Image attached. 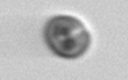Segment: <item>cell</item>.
Segmentation results:
<instances>
[{
	"label": "cell",
	"mask_w": 128,
	"mask_h": 80,
	"mask_svg": "<svg viewBox=\"0 0 128 80\" xmlns=\"http://www.w3.org/2000/svg\"><path fill=\"white\" fill-rule=\"evenodd\" d=\"M43 37L54 54L66 59L80 58L90 46L91 37L86 27L72 16H54L45 24Z\"/></svg>",
	"instance_id": "cell-1"
}]
</instances>
